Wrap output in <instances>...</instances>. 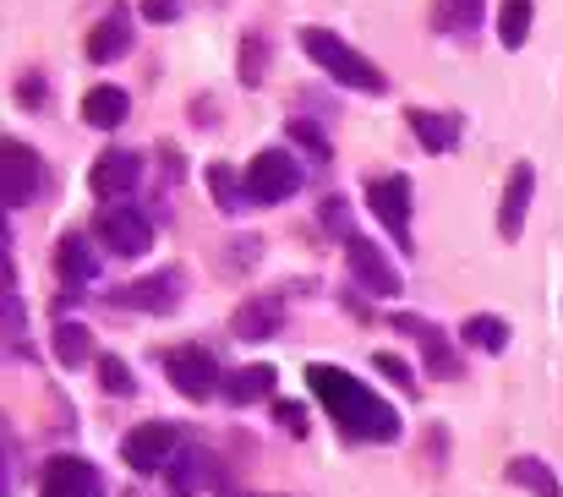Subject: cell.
<instances>
[{
  "mask_svg": "<svg viewBox=\"0 0 563 497\" xmlns=\"http://www.w3.org/2000/svg\"><path fill=\"white\" fill-rule=\"evenodd\" d=\"M307 388L318 394V405L329 410V421L340 427L345 443H394L405 432V416L388 399H377L362 377H351V372H340L329 361L307 366Z\"/></svg>",
  "mask_w": 563,
  "mask_h": 497,
  "instance_id": "1",
  "label": "cell"
},
{
  "mask_svg": "<svg viewBox=\"0 0 563 497\" xmlns=\"http://www.w3.org/2000/svg\"><path fill=\"white\" fill-rule=\"evenodd\" d=\"M296 38H301V55H307L312 66H323L334 82H345V88H356V93H388V77L377 71L362 49H351L334 27H301Z\"/></svg>",
  "mask_w": 563,
  "mask_h": 497,
  "instance_id": "2",
  "label": "cell"
},
{
  "mask_svg": "<svg viewBox=\"0 0 563 497\" xmlns=\"http://www.w3.org/2000/svg\"><path fill=\"white\" fill-rule=\"evenodd\" d=\"M246 191H252V208H274L301 191V165L285 148H257L246 165Z\"/></svg>",
  "mask_w": 563,
  "mask_h": 497,
  "instance_id": "3",
  "label": "cell"
},
{
  "mask_svg": "<svg viewBox=\"0 0 563 497\" xmlns=\"http://www.w3.org/2000/svg\"><path fill=\"white\" fill-rule=\"evenodd\" d=\"M367 208L377 213V224L394 235L399 252H416V235H410V175H373L367 180Z\"/></svg>",
  "mask_w": 563,
  "mask_h": 497,
  "instance_id": "4",
  "label": "cell"
},
{
  "mask_svg": "<svg viewBox=\"0 0 563 497\" xmlns=\"http://www.w3.org/2000/svg\"><path fill=\"white\" fill-rule=\"evenodd\" d=\"M176 454H181V427H170V421H143V427H132V432L121 438V460H126L137 476L165 471Z\"/></svg>",
  "mask_w": 563,
  "mask_h": 497,
  "instance_id": "5",
  "label": "cell"
},
{
  "mask_svg": "<svg viewBox=\"0 0 563 497\" xmlns=\"http://www.w3.org/2000/svg\"><path fill=\"white\" fill-rule=\"evenodd\" d=\"M340 246H345V268H351L356 290H367V296H377V301H388V296H399V290H405L399 268L383 257V246H377V241H367V235H345Z\"/></svg>",
  "mask_w": 563,
  "mask_h": 497,
  "instance_id": "6",
  "label": "cell"
},
{
  "mask_svg": "<svg viewBox=\"0 0 563 497\" xmlns=\"http://www.w3.org/2000/svg\"><path fill=\"white\" fill-rule=\"evenodd\" d=\"M165 372H170V388L187 394V399H197V405L213 399V394H224V372H219L213 350H202V344L170 350V355H165Z\"/></svg>",
  "mask_w": 563,
  "mask_h": 497,
  "instance_id": "7",
  "label": "cell"
},
{
  "mask_svg": "<svg viewBox=\"0 0 563 497\" xmlns=\"http://www.w3.org/2000/svg\"><path fill=\"white\" fill-rule=\"evenodd\" d=\"M99 246H110L115 257H143L148 246H154V219L148 213H137L132 202H110L104 213H99Z\"/></svg>",
  "mask_w": 563,
  "mask_h": 497,
  "instance_id": "8",
  "label": "cell"
},
{
  "mask_svg": "<svg viewBox=\"0 0 563 497\" xmlns=\"http://www.w3.org/2000/svg\"><path fill=\"white\" fill-rule=\"evenodd\" d=\"M181 290H187V274H181V268H159V274H148V279H132V285L110 290V307H132V312L165 318V312L181 307Z\"/></svg>",
  "mask_w": 563,
  "mask_h": 497,
  "instance_id": "9",
  "label": "cell"
},
{
  "mask_svg": "<svg viewBox=\"0 0 563 497\" xmlns=\"http://www.w3.org/2000/svg\"><path fill=\"white\" fill-rule=\"evenodd\" d=\"M44 186V159L22 143V137H5L0 143V191H5V208H27Z\"/></svg>",
  "mask_w": 563,
  "mask_h": 497,
  "instance_id": "10",
  "label": "cell"
},
{
  "mask_svg": "<svg viewBox=\"0 0 563 497\" xmlns=\"http://www.w3.org/2000/svg\"><path fill=\"white\" fill-rule=\"evenodd\" d=\"M38 497H104V476L82 454H55V460H44Z\"/></svg>",
  "mask_w": 563,
  "mask_h": 497,
  "instance_id": "11",
  "label": "cell"
},
{
  "mask_svg": "<svg viewBox=\"0 0 563 497\" xmlns=\"http://www.w3.org/2000/svg\"><path fill=\"white\" fill-rule=\"evenodd\" d=\"M394 333H410V339L421 344V355H427V372H432V377H460V372H465V361H460L454 339L438 329V323H427V318H416V312H394Z\"/></svg>",
  "mask_w": 563,
  "mask_h": 497,
  "instance_id": "12",
  "label": "cell"
},
{
  "mask_svg": "<svg viewBox=\"0 0 563 497\" xmlns=\"http://www.w3.org/2000/svg\"><path fill=\"white\" fill-rule=\"evenodd\" d=\"M143 180V154H132V148H104L93 169H88V186H93V197H104V202H115V197H132V186Z\"/></svg>",
  "mask_w": 563,
  "mask_h": 497,
  "instance_id": "13",
  "label": "cell"
},
{
  "mask_svg": "<svg viewBox=\"0 0 563 497\" xmlns=\"http://www.w3.org/2000/svg\"><path fill=\"white\" fill-rule=\"evenodd\" d=\"M405 121H410V132H416V143L427 154H454L460 137H465V115L460 110H405Z\"/></svg>",
  "mask_w": 563,
  "mask_h": 497,
  "instance_id": "14",
  "label": "cell"
},
{
  "mask_svg": "<svg viewBox=\"0 0 563 497\" xmlns=\"http://www.w3.org/2000/svg\"><path fill=\"white\" fill-rule=\"evenodd\" d=\"M531 191H537V169H531V159H520V165L509 169V180H504V208H498V235L504 241H520Z\"/></svg>",
  "mask_w": 563,
  "mask_h": 497,
  "instance_id": "15",
  "label": "cell"
},
{
  "mask_svg": "<svg viewBox=\"0 0 563 497\" xmlns=\"http://www.w3.org/2000/svg\"><path fill=\"white\" fill-rule=\"evenodd\" d=\"M279 329H285V301H279V296H252V301H241L235 318H230V333L246 339V344H263V339H274Z\"/></svg>",
  "mask_w": 563,
  "mask_h": 497,
  "instance_id": "16",
  "label": "cell"
},
{
  "mask_svg": "<svg viewBox=\"0 0 563 497\" xmlns=\"http://www.w3.org/2000/svg\"><path fill=\"white\" fill-rule=\"evenodd\" d=\"M132 33H137V27H132V11H126V5H115L99 27H88V60H93V66L121 60V55L132 49Z\"/></svg>",
  "mask_w": 563,
  "mask_h": 497,
  "instance_id": "17",
  "label": "cell"
},
{
  "mask_svg": "<svg viewBox=\"0 0 563 497\" xmlns=\"http://www.w3.org/2000/svg\"><path fill=\"white\" fill-rule=\"evenodd\" d=\"M126 115H132L126 88H115V82H93V88L82 93V121H88L93 132H115Z\"/></svg>",
  "mask_w": 563,
  "mask_h": 497,
  "instance_id": "18",
  "label": "cell"
},
{
  "mask_svg": "<svg viewBox=\"0 0 563 497\" xmlns=\"http://www.w3.org/2000/svg\"><path fill=\"white\" fill-rule=\"evenodd\" d=\"M213 476H219L213 454H202V449H181V454L170 460V497H197Z\"/></svg>",
  "mask_w": 563,
  "mask_h": 497,
  "instance_id": "19",
  "label": "cell"
},
{
  "mask_svg": "<svg viewBox=\"0 0 563 497\" xmlns=\"http://www.w3.org/2000/svg\"><path fill=\"white\" fill-rule=\"evenodd\" d=\"M55 274L66 279V285H88L93 274H99V257H93V246H88V235H60V246H55Z\"/></svg>",
  "mask_w": 563,
  "mask_h": 497,
  "instance_id": "20",
  "label": "cell"
},
{
  "mask_svg": "<svg viewBox=\"0 0 563 497\" xmlns=\"http://www.w3.org/2000/svg\"><path fill=\"white\" fill-rule=\"evenodd\" d=\"M482 5L487 0H438L432 5V27L454 33V38H476L482 33Z\"/></svg>",
  "mask_w": 563,
  "mask_h": 497,
  "instance_id": "21",
  "label": "cell"
},
{
  "mask_svg": "<svg viewBox=\"0 0 563 497\" xmlns=\"http://www.w3.org/2000/svg\"><path fill=\"white\" fill-rule=\"evenodd\" d=\"M208 191H213V202H219L224 213H246V208H252L246 175H235L224 159H213V165H208Z\"/></svg>",
  "mask_w": 563,
  "mask_h": 497,
  "instance_id": "22",
  "label": "cell"
},
{
  "mask_svg": "<svg viewBox=\"0 0 563 497\" xmlns=\"http://www.w3.org/2000/svg\"><path fill=\"white\" fill-rule=\"evenodd\" d=\"M274 366H241V372H230L224 377V399L230 405H257V399H268L274 394Z\"/></svg>",
  "mask_w": 563,
  "mask_h": 497,
  "instance_id": "23",
  "label": "cell"
},
{
  "mask_svg": "<svg viewBox=\"0 0 563 497\" xmlns=\"http://www.w3.org/2000/svg\"><path fill=\"white\" fill-rule=\"evenodd\" d=\"M509 323L504 318H493V312H471L465 323H460V339L471 344V350H487V355H504L509 350Z\"/></svg>",
  "mask_w": 563,
  "mask_h": 497,
  "instance_id": "24",
  "label": "cell"
},
{
  "mask_svg": "<svg viewBox=\"0 0 563 497\" xmlns=\"http://www.w3.org/2000/svg\"><path fill=\"white\" fill-rule=\"evenodd\" d=\"M515 487H526L531 497H563L559 476H553V465L548 460H531V454H520V460H509V471H504Z\"/></svg>",
  "mask_w": 563,
  "mask_h": 497,
  "instance_id": "25",
  "label": "cell"
},
{
  "mask_svg": "<svg viewBox=\"0 0 563 497\" xmlns=\"http://www.w3.org/2000/svg\"><path fill=\"white\" fill-rule=\"evenodd\" d=\"M268 60H274V49H268V38L263 33H246L241 38V88H263V77H268Z\"/></svg>",
  "mask_w": 563,
  "mask_h": 497,
  "instance_id": "26",
  "label": "cell"
},
{
  "mask_svg": "<svg viewBox=\"0 0 563 497\" xmlns=\"http://www.w3.org/2000/svg\"><path fill=\"white\" fill-rule=\"evenodd\" d=\"M531 16H537L531 0H504V5H498V38H504V49H520V44H526Z\"/></svg>",
  "mask_w": 563,
  "mask_h": 497,
  "instance_id": "27",
  "label": "cell"
},
{
  "mask_svg": "<svg viewBox=\"0 0 563 497\" xmlns=\"http://www.w3.org/2000/svg\"><path fill=\"white\" fill-rule=\"evenodd\" d=\"M49 344H55V361L60 366H82L93 355V333L82 329V323H60V329L49 333Z\"/></svg>",
  "mask_w": 563,
  "mask_h": 497,
  "instance_id": "28",
  "label": "cell"
},
{
  "mask_svg": "<svg viewBox=\"0 0 563 497\" xmlns=\"http://www.w3.org/2000/svg\"><path fill=\"white\" fill-rule=\"evenodd\" d=\"M5 344H11V355H27V323H22V296H16V285H5Z\"/></svg>",
  "mask_w": 563,
  "mask_h": 497,
  "instance_id": "29",
  "label": "cell"
},
{
  "mask_svg": "<svg viewBox=\"0 0 563 497\" xmlns=\"http://www.w3.org/2000/svg\"><path fill=\"white\" fill-rule=\"evenodd\" d=\"M285 132H290V143H301V148H307V154H312L318 165H329V159H334V148H329V137H323V132H318L312 121H290Z\"/></svg>",
  "mask_w": 563,
  "mask_h": 497,
  "instance_id": "30",
  "label": "cell"
},
{
  "mask_svg": "<svg viewBox=\"0 0 563 497\" xmlns=\"http://www.w3.org/2000/svg\"><path fill=\"white\" fill-rule=\"evenodd\" d=\"M99 383H104V394H132L137 388V377L126 372L121 355H99Z\"/></svg>",
  "mask_w": 563,
  "mask_h": 497,
  "instance_id": "31",
  "label": "cell"
},
{
  "mask_svg": "<svg viewBox=\"0 0 563 497\" xmlns=\"http://www.w3.org/2000/svg\"><path fill=\"white\" fill-rule=\"evenodd\" d=\"M373 366L383 372V377H394V383H399L405 394H416V377H410V366H405V361H399L394 350H377V355H373Z\"/></svg>",
  "mask_w": 563,
  "mask_h": 497,
  "instance_id": "32",
  "label": "cell"
},
{
  "mask_svg": "<svg viewBox=\"0 0 563 497\" xmlns=\"http://www.w3.org/2000/svg\"><path fill=\"white\" fill-rule=\"evenodd\" d=\"M274 421H279L290 438H307V405H296V399H279V405H274Z\"/></svg>",
  "mask_w": 563,
  "mask_h": 497,
  "instance_id": "33",
  "label": "cell"
},
{
  "mask_svg": "<svg viewBox=\"0 0 563 497\" xmlns=\"http://www.w3.org/2000/svg\"><path fill=\"white\" fill-rule=\"evenodd\" d=\"M16 99H22L27 110H38V104H49V82H44V77H22V82H16Z\"/></svg>",
  "mask_w": 563,
  "mask_h": 497,
  "instance_id": "34",
  "label": "cell"
},
{
  "mask_svg": "<svg viewBox=\"0 0 563 497\" xmlns=\"http://www.w3.org/2000/svg\"><path fill=\"white\" fill-rule=\"evenodd\" d=\"M323 224H329V230H340V241H345V235H356V230H345V197H329V202H323Z\"/></svg>",
  "mask_w": 563,
  "mask_h": 497,
  "instance_id": "35",
  "label": "cell"
},
{
  "mask_svg": "<svg viewBox=\"0 0 563 497\" xmlns=\"http://www.w3.org/2000/svg\"><path fill=\"white\" fill-rule=\"evenodd\" d=\"M176 11H181L176 0H143V16H148V22H170Z\"/></svg>",
  "mask_w": 563,
  "mask_h": 497,
  "instance_id": "36",
  "label": "cell"
},
{
  "mask_svg": "<svg viewBox=\"0 0 563 497\" xmlns=\"http://www.w3.org/2000/svg\"><path fill=\"white\" fill-rule=\"evenodd\" d=\"M224 497H279V493H224Z\"/></svg>",
  "mask_w": 563,
  "mask_h": 497,
  "instance_id": "37",
  "label": "cell"
}]
</instances>
